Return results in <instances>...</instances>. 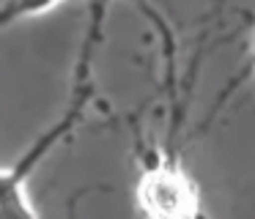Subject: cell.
<instances>
[{"mask_svg":"<svg viewBox=\"0 0 255 219\" xmlns=\"http://www.w3.org/2000/svg\"><path fill=\"white\" fill-rule=\"evenodd\" d=\"M58 3H63V0H6V3L0 5V30L8 27L11 22L44 14V11L55 8Z\"/></svg>","mask_w":255,"mask_h":219,"instance_id":"cell-3","label":"cell"},{"mask_svg":"<svg viewBox=\"0 0 255 219\" xmlns=\"http://www.w3.org/2000/svg\"><path fill=\"white\" fill-rule=\"evenodd\" d=\"M137 203L140 211L148 217L181 219L198 214V189L187 173L170 164H162V167L143 173L137 186Z\"/></svg>","mask_w":255,"mask_h":219,"instance_id":"cell-1","label":"cell"},{"mask_svg":"<svg viewBox=\"0 0 255 219\" xmlns=\"http://www.w3.org/2000/svg\"><path fill=\"white\" fill-rule=\"evenodd\" d=\"M74 123V115H66L58 126H52L44 137L39 140V145L33 148L30 153H25L19 159L17 167H0V217H33L36 206L28 200V189H25V181H28L33 164L44 156L47 151L52 148V142L61 140Z\"/></svg>","mask_w":255,"mask_h":219,"instance_id":"cell-2","label":"cell"}]
</instances>
